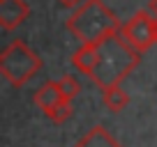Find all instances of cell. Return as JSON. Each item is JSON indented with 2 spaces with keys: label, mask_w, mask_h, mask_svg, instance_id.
<instances>
[{
  "label": "cell",
  "mask_w": 157,
  "mask_h": 147,
  "mask_svg": "<svg viewBox=\"0 0 157 147\" xmlns=\"http://www.w3.org/2000/svg\"><path fill=\"white\" fill-rule=\"evenodd\" d=\"M95 51H97V62H95V69L88 78L102 92L120 85L127 78V74L136 69L139 60H141V53L134 51L120 32L109 34L106 39L95 44Z\"/></svg>",
  "instance_id": "1"
},
{
  "label": "cell",
  "mask_w": 157,
  "mask_h": 147,
  "mask_svg": "<svg viewBox=\"0 0 157 147\" xmlns=\"http://www.w3.org/2000/svg\"><path fill=\"white\" fill-rule=\"evenodd\" d=\"M30 7L25 0H0V25L5 30H14L28 19Z\"/></svg>",
  "instance_id": "5"
},
{
  "label": "cell",
  "mask_w": 157,
  "mask_h": 147,
  "mask_svg": "<svg viewBox=\"0 0 157 147\" xmlns=\"http://www.w3.org/2000/svg\"><path fill=\"white\" fill-rule=\"evenodd\" d=\"M120 34L129 46L139 53H146L148 48L157 44V19L148 9H139L129 21H125Z\"/></svg>",
  "instance_id": "4"
},
{
  "label": "cell",
  "mask_w": 157,
  "mask_h": 147,
  "mask_svg": "<svg viewBox=\"0 0 157 147\" xmlns=\"http://www.w3.org/2000/svg\"><path fill=\"white\" fill-rule=\"evenodd\" d=\"M74 147H123V145H120L102 124H97V127L90 129Z\"/></svg>",
  "instance_id": "7"
},
{
  "label": "cell",
  "mask_w": 157,
  "mask_h": 147,
  "mask_svg": "<svg viewBox=\"0 0 157 147\" xmlns=\"http://www.w3.org/2000/svg\"><path fill=\"white\" fill-rule=\"evenodd\" d=\"M33 101H35V106L42 110V113L49 117L51 113H53L56 108L60 106V103H65L67 99L63 97V92H60V88H58V81H49V83H44L42 88L35 92V97H33Z\"/></svg>",
  "instance_id": "6"
},
{
  "label": "cell",
  "mask_w": 157,
  "mask_h": 147,
  "mask_svg": "<svg viewBox=\"0 0 157 147\" xmlns=\"http://www.w3.org/2000/svg\"><path fill=\"white\" fill-rule=\"evenodd\" d=\"M148 12L157 19V0H150V2H148Z\"/></svg>",
  "instance_id": "12"
},
{
  "label": "cell",
  "mask_w": 157,
  "mask_h": 147,
  "mask_svg": "<svg viewBox=\"0 0 157 147\" xmlns=\"http://www.w3.org/2000/svg\"><path fill=\"white\" fill-rule=\"evenodd\" d=\"M39 69H42L39 55L23 39H14L0 53V71L14 88H23Z\"/></svg>",
  "instance_id": "3"
},
{
  "label": "cell",
  "mask_w": 157,
  "mask_h": 147,
  "mask_svg": "<svg viewBox=\"0 0 157 147\" xmlns=\"http://www.w3.org/2000/svg\"><path fill=\"white\" fill-rule=\"evenodd\" d=\"M72 117V101H65V103H60L58 108H56L53 113L49 115V120L53 124H63V122H67V120Z\"/></svg>",
  "instance_id": "10"
},
{
  "label": "cell",
  "mask_w": 157,
  "mask_h": 147,
  "mask_svg": "<svg viewBox=\"0 0 157 147\" xmlns=\"http://www.w3.org/2000/svg\"><path fill=\"white\" fill-rule=\"evenodd\" d=\"M60 5H65V7H72V9H76V7H81L86 2V0H58Z\"/></svg>",
  "instance_id": "11"
},
{
  "label": "cell",
  "mask_w": 157,
  "mask_h": 147,
  "mask_svg": "<svg viewBox=\"0 0 157 147\" xmlns=\"http://www.w3.org/2000/svg\"><path fill=\"white\" fill-rule=\"evenodd\" d=\"M102 101H104V106H106L109 110L120 113V110L129 103V97H127V92H123L120 85H116V88H109V90L102 92Z\"/></svg>",
  "instance_id": "8"
},
{
  "label": "cell",
  "mask_w": 157,
  "mask_h": 147,
  "mask_svg": "<svg viewBox=\"0 0 157 147\" xmlns=\"http://www.w3.org/2000/svg\"><path fill=\"white\" fill-rule=\"evenodd\" d=\"M67 30L81 44H99L109 34L120 32L123 23L102 0H86L67 19Z\"/></svg>",
  "instance_id": "2"
},
{
  "label": "cell",
  "mask_w": 157,
  "mask_h": 147,
  "mask_svg": "<svg viewBox=\"0 0 157 147\" xmlns=\"http://www.w3.org/2000/svg\"><path fill=\"white\" fill-rule=\"evenodd\" d=\"M58 88H60V92H63V97L67 99V101H72V99L78 94L81 85H78V81L74 78L72 74H65L63 78H58Z\"/></svg>",
  "instance_id": "9"
}]
</instances>
